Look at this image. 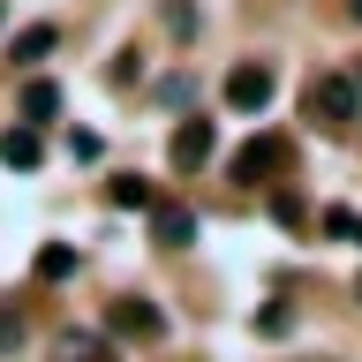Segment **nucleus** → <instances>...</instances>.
<instances>
[{
	"instance_id": "6",
	"label": "nucleus",
	"mask_w": 362,
	"mask_h": 362,
	"mask_svg": "<svg viewBox=\"0 0 362 362\" xmlns=\"http://www.w3.org/2000/svg\"><path fill=\"white\" fill-rule=\"evenodd\" d=\"M197 211H189V204H151V242L158 249H189V242H197Z\"/></svg>"
},
{
	"instance_id": "1",
	"label": "nucleus",
	"mask_w": 362,
	"mask_h": 362,
	"mask_svg": "<svg viewBox=\"0 0 362 362\" xmlns=\"http://www.w3.org/2000/svg\"><path fill=\"white\" fill-rule=\"evenodd\" d=\"M302 106H310V121H325V129H355L362 121V90H355L347 68H325V76H310Z\"/></svg>"
},
{
	"instance_id": "16",
	"label": "nucleus",
	"mask_w": 362,
	"mask_h": 362,
	"mask_svg": "<svg viewBox=\"0 0 362 362\" xmlns=\"http://www.w3.org/2000/svg\"><path fill=\"white\" fill-rule=\"evenodd\" d=\"M317 226H325V234H332V242H339V234H355V211H347V204H332V211H325V219H317Z\"/></svg>"
},
{
	"instance_id": "19",
	"label": "nucleus",
	"mask_w": 362,
	"mask_h": 362,
	"mask_svg": "<svg viewBox=\"0 0 362 362\" xmlns=\"http://www.w3.org/2000/svg\"><path fill=\"white\" fill-rule=\"evenodd\" d=\"M347 76H355V90H362V53H355V68H347Z\"/></svg>"
},
{
	"instance_id": "3",
	"label": "nucleus",
	"mask_w": 362,
	"mask_h": 362,
	"mask_svg": "<svg viewBox=\"0 0 362 362\" xmlns=\"http://www.w3.org/2000/svg\"><path fill=\"white\" fill-rule=\"evenodd\" d=\"M279 166H287V136H249L242 151H234V181L242 189H264Z\"/></svg>"
},
{
	"instance_id": "11",
	"label": "nucleus",
	"mask_w": 362,
	"mask_h": 362,
	"mask_svg": "<svg viewBox=\"0 0 362 362\" xmlns=\"http://www.w3.org/2000/svg\"><path fill=\"white\" fill-rule=\"evenodd\" d=\"M68 272H76V249H68V242H45L38 249V279H68Z\"/></svg>"
},
{
	"instance_id": "5",
	"label": "nucleus",
	"mask_w": 362,
	"mask_h": 362,
	"mask_svg": "<svg viewBox=\"0 0 362 362\" xmlns=\"http://www.w3.org/2000/svg\"><path fill=\"white\" fill-rule=\"evenodd\" d=\"M53 113H61V83H53V76H30V83L16 90V121L23 129H45Z\"/></svg>"
},
{
	"instance_id": "14",
	"label": "nucleus",
	"mask_w": 362,
	"mask_h": 362,
	"mask_svg": "<svg viewBox=\"0 0 362 362\" xmlns=\"http://www.w3.org/2000/svg\"><path fill=\"white\" fill-rule=\"evenodd\" d=\"M158 23H166L174 38H197V8H189V0H166V8H158Z\"/></svg>"
},
{
	"instance_id": "10",
	"label": "nucleus",
	"mask_w": 362,
	"mask_h": 362,
	"mask_svg": "<svg viewBox=\"0 0 362 362\" xmlns=\"http://www.w3.org/2000/svg\"><path fill=\"white\" fill-rule=\"evenodd\" d=\"M53 45H61V30H53V23H30V30L16 38V68H38Z\"/></svg>"
},
{
	"instance_id": "13",
	"label": "nucleus",
	"mask_w": 362,
	"mask_h": 362,
	"mask_svg": "<svg viewBox=\"0 0 362 362\" xmlns=\"http://www.w3.org/2000/svg\"><path fill=\"white\" fill-rule=\"evenodd\" d=\"M61 362H113L90 332H61Z\"/></svg>"
},
{
	"instance_id": "18",
	"label": "nucleus",
	"mask_w": 362,
	"mask_h": 362,
	"mask_svg": "<svg viewBox=\"0 0 362 362\" xmlns=\"http://www.w3.org/2000/svg\"><path fill=\"white\" fill-rule=\"evenodd\" d=\"M347 23H362V0H347Z\"/></svg>"
},
{
	"instance_id": "17",
	"label": "nucleus",
	"mask_w": 362,
	"mask_h": 362,
	"mask_svg": "<svg viewBox=\"0 0 362 362\" xmlns=\"http://www.w3.org/2000/svg\"><path fill=\"white\" fill-rule=\"evenodd\" d=\"M98 151H106V144H98L90 129H68V158H98Z\"/></svg>"
},
{
	"instance_id": "20",
	"label": "nucleus",
	"mask_w": 362,
	"mask_h": 362,
	"mask_svg": "<svg viewBox=\"0 0 362 362\" xmlns=\"http://www.w3.org/2000/svg\"><path fill=\"white\" fill-rule=\"evenodd\" d=\"M0 23H8V0H0Z\"/></svg>"
},
{
	"instance_id": "12",
	"label": "nucleus",
	"mask_w": 362,
	"mask_h": 362,
	"mask_svg": "<svg viewBox=\"0 0 362 362\" xmlns=\"http://www.w3.org/2000/svg\"><path fill=\"white\" fill-rule=\"evenodd\" d=\"M257 332H264V339H287L294 332V302H264V310H257Z\"/></svg>"
},
{
	"instance_id": "15",
	"label": "nucleus",
	"mask_w": 362,
	"mask_h": 362,
	"mask_svg": "<svg viewBox=\"0 0 362 362\" xmlns=\"http://www.w3.org/2000/svg\"><path fill=\"white\" fill-rule=\"evenodd\" d=\"M16 347H23V317L0 302V355H16Z\"/></svg>"
},
{
	"instance_id": "21",
	"label": "nucleus",
	"mask_w": 362,
	"mask_h": 362,
	"mask_svg": "<svg viewBox=\"0 0 362 362\" xmlns=\"http://www.w3.org/2000/svg\"><path fill=\"white\" fill-rule=\"evenodd\" d=\"M355 242H362V219H355Z\"/></svg>"
},
{
	"instance_id": "8",
	"label": "nucleus",
	"mask_w": 362,
	"mask_h": 362,
	"mask_svg": "<svg viewBox=\"0 0 362 362\" xmlns=\"http://www.w3.org/2000/svg\"><path fill=\"white\" fill-rule=\"evenodd\" d=\"M113 332H136V339H158V332H166V317H158L151 302H144V294H121V302H113Z\"/></svg>"
},
{
	"instance_id": "9",
	"label": "nucleus",
	"mask_w": 362,
	"mask_h": 362,
	"mask_svg": "<svg viewBox=\"0 0 362 362\" xmlns=\"http://www.w3.org/2000/svg\"><path fill=\"white\" fill-rule=\"evenodd\" d=\"M106 204H121V211H151V181H144V174H113L106 181Z\"/></svg>"
},
{
	"instance_id": "4",
	"label": "nucleus",
	"mask_w": 362,
	"mask_h": 362,
	"mask_svg": "<svg viewBox=\"0 0 362 362\" xmlns=\"http://www.w3.org/2000/svg\"><path fill=\"white\" fill-rule=\"evenodd\" d=\"M211 151H219V129H211L204 113H189V121L174 129V144H166V158H174V174H197V166H204Z\"/></svg>"
},
{
	"instance_id": "7",
	"label": "nucleus",
	"mask_w": 362,
	"mask_h": 362,
	"mask_svg": "<svg viewBox=\"0 0 362 362\" xmlns=\"http://www.w3.org/2000/svg\"><path fill=\"white\" fill-rule=\"evenodd\" d=\"M38 158H45V129H23V121H8V129H0V166L30 174Z\"/></svg>"
},
{
	"instance_id": "22",
	"label": "nucleus",
	"mask_w": 362,
	"mask_h": 362,
	"mask_svg": "<svg viewBox=\"0 0 362 362\" xmlns=\"http://www.w3.org/2000/svg\"><path fill=\"white\" fill-rule=\"evenodd\" d=\"M355 302H362V279H355Z\"/></svg>"
},
{
	"instance_id": "2",
	"label": "nucleus",
	"mask_w": 362,
	"mask_h": 362,
	"mask_svg": "<svg viewBox=\"0 0 362 362\" xmlns=\"http://www.w3.org/2000/svg\"><path fill=\"white\" fill-rule=\"evenodd\" d=\"M272 90H279V76H272L264 61H234V68H226V106H234V113H264Z\"/></svg>"
}]
</instances>
